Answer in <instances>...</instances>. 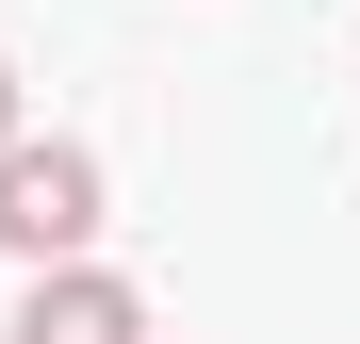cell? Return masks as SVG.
<instances>
[{
	"instance_id": "1",
	"label": "cell",
	"mask_w": 360,
	"mask_h": 344,
	"mask_svg": "<svg viewBox=\"0 0 360 344\" xmlns=\"http://www.w3.org/2000/svg\"><path fill=\"white\" fill-rule=\"evenodd\" d=\"M0 246H17V262H82L98 246V148L0 132Z\"/></svg>"
},
{
	"instance_id": "2",
	"label": "cell",
	"mask_w": 360,
	"mask_h": 344,
	"mask_svg": "<svg viewBox=\"0 0 360 344\" xmlns=\"http://www.w3.org/2000/svg\"><path fill=\"white\" fill-rule=\"evenodd\" d=\"M17 344H148V312H131V279H98V262H33Z\"/></svg>"
},
{
	"instance_id": "3",
	"label": "cell",
	"mask_w": 360,
	"mask_h": 344,
	"mask_svg": "<svg viewBox=\"0 0 360 344\" xmlns=\"http://www.w3.org/2000/svg\"><path fill=\"white\" fill-rule=\"evenodd\" d=\"M0 132H17V66H0Z\"/></svg>"
}]
</instances>
